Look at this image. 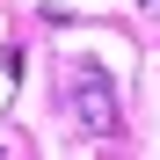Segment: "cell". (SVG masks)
Listing matches in <instances>:
<instances>
[{"instance_id": "obj_1", "label": "cell", "mask_w": 160, "mask_h": 160, "mask_svg": "<svg viewBox=\"0 0 160 160\" xmlns=\"http://www.w3.org/2000/svg\"><path fill=\"white\" fill-rule=\"evenodd\" d=\"M66 102H73V117H80V131H88V138H109V131H117V95H109V73L80 66V73L66 80Z\"/></svg>"}]
</instances>
